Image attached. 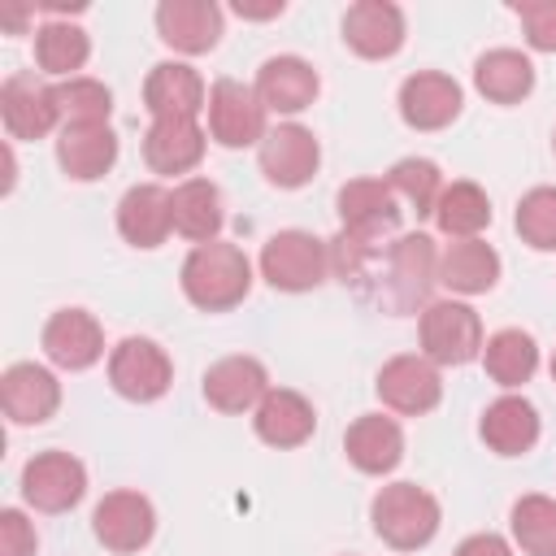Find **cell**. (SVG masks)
I'll use <instances>...</instances> for the list:
<instances>
[{
    "label": "cell",
    "instance_id": "obj_32",
    "mask_svg": "<svg viewBox=\"0 0 556 556\" xmlns=\"http://www.w3.org/2000/svg\"><path fill=\"white\" fill-rule=\"evenodd\" d=\"M87 56H91V39H87L83 26L65 22V17H52V22H43L35 30V65L43 74H52L61 83L65 78H78V70L87 65Z\"/></svg>",
    "mask_w": 556,
    "mask_h": 556
},
{
    "label": "cell",
    "instance_id": "obj_21",
    "mask_svg": "<svg viewBox=\"0 0 556 556\" xmlns=\"http://www.w3.org/2000/svg\"><path fill=\"white\" fill-rule=\"evenodd\" d=\"M256 96H261V104L269 109V113H304L313 100H317V91H321V78H317V70L304 61V56H269L261 70H256Z\"/></svg>",
    "mask_w": 556,
    "mask_h": 556
},
{
    "label": "cell",
    "instance_id": "obj_31",
    "mask_svg": "<svg viewBox=\"0 0 556 556\" xmlns=\"http://www.w3.org/2000/svg\"><path fill=\"white\" fill-rule=\"evenodd\" d=\"M482 369H486V378L500 382L504 391L530 382L534 369H539V343H534V334H526V330H517V326L495 330V334L482 343Z\"/></svg>",
    "mask_w": 556,
    "mask_h": 556
},
{
    "label": "cell",
    "instance_id": "obj_25",
    "mask_svg": "<svg viewBox=\"0 0 556 556\" xmlns=\"http://www.w3.org/2000/svg\"><path fill=\"white\" fill-rule=\"evenodd\" d=\"M539 408L526 400V395H500L482 408V421H478V434L482 443L495 452V456H526L534 443H539Z\"/></svg>",
    "mask_w": 556,
    "mask_h": 556
},
{
    "label": "cell",
    "instance_id": "obj_34",
    "mask_svg": "<svg viewBox=\"0 0 556 556\" xmlns=\"http://www.w3.org/2000/svg\"><path fill=\"white\" fill-rule=\"evenodd\" d=\"M508 530L526 556H556V500L521 495L508 513Z\"/></svg>",
    "mask_w": 556,
    "mask_h": 556
},
{
    "label": "cell",
    "instance_id": "obj_2",
    "mask_svg": "<svg viewBox=\"0 0 556 556\" xmlns=\"http://www.w3.org/2000/svg\"><path fill=\"white\" fill-rule=\"evenodd\" d=\"M374 534L395 552H417L439 534L443 508L439 500L417 482H387L369 504Z\"/></svg>",
    "mask_w": 556,
    "mask_h": 556
},
{
    "label": "cell",
    "instance_id": "obj_20",
    "mask_svg": "<svg viewBox=\"0 0 556 556\" xmlns=\"http://www.w3.org/2000/svg\"><path fill=\"white\" fill-rule=\"evenodd\" d=\"M204 104H208L204 78L187 61H161L143 78V109L152 113V122H161V117H200Z\"/></svg>",
    "mask_w": 556,
    "mask_h": 556
},
{
    "label": "cell",
    "instance_id": "obj_26",
    "mask_svg": "<svg viewBox=\"0 0 556 556\" xmlns=\"http://www.w3.org/2000/svg\"><path fill=\"white\" fill-rule=\"evenodd\" d=\"M343 452L348 460L369 473V478H382L391 473L400 460H404V430L395 417H382V413H361L348 434H343Z\"/></svg>",
    "mask_w": 556,
    "mask_h": 556
},
{
    "label": "cell",
    "instance_id": "obj_22",
    "mask_svg": "<svg viewBox=\"0 0 556 556\" xmlns=\"http://www.w3.org/2000/svg\"><path fill=\"white\" fill-rule=\"evenodd\" d=\"M208 130L195 117H161L143 135V161L152 174H187L204 161Z\"/></svg>",
    "mask_w": 556,
    "mask_h": 556
},
{
    "label": "cell",
    "instance_id": "obj_17",
    "mask_svg": "<svg viewBox=\"0 0 556 556\" xmlns=\"http://www.w3.org/2000/svg\"><path fill=\"white\" fill-rule=\"evenodd\" d=\"M404 9L391 0H356L343 13V43L365 61H387L404 48Z\"/></svg>",
    "mask_w": 556,
    "mask_h": 556
},
{
    "label": "cell",
    "instance_id": "obj_19",
    "mask_svg": "<svg viewBox=\"0 0 556 556\" xmlns=\"http://www.w3.org/2000/svg\"><path fill=\"white\" fill-rule=\"evenodd\" d=\"M156 35L174 52L200 56L222 39V9L213 0H161L156 4Z\"/></svg>",
    "mask_w": 556,
    "mask_h": 556
},
{
    "label": "cell",
    "instance_id": "obj_18",
    "mask_svg": "<svg viewBox=\"0 0 556 556\" xmlns=\"http://www.w3.org/2000/svg\"><path fill=\"white\" fill-rule=\"evenodd\" d=\"M269 395V369L256 356H222L204 369V400L217 413H248Z\"/></svg>",
    "mask_w": 556,
    "mask_h": 556
},
{
    "label": "cell",
    "instance_id": "obj_38",
    "mask_svg": "<svg viewBox=\"0 0 556 556\" xmlns=\"http://www.w3.org/2000/svg\"><path fill=\"white\" fill-rule=\"evenodd\" d=\"M513 13L534 52H556V0H517Z\"/></svg>",
    "mask_w": 556,
    "mask_h": 556
},
{
    "label": "cell",
    "instance_id": "obj_8",
    "mask_svg": "<svg viewBox=\"0 0 556 556\" xmlns=\"http://www.w3.org/2000/svg\"><path fill=\"white\" fill-rule=\"evenodd\" d=\"M378 400L391 408V413H404V417H421L430 413L439 400H443V378H439V365L417 356V352H404V356H391L382 369H378V382H374Z\"/></svg>",
    "mask_w": 556,
    "mask_h": 556
},
{
    "label": "cell",
    "instance_id": "obj_23",
    "mask_svg": "<svg viewBox=\"0 0 556 556\" xmlns=\"http://www.w3.org/2000/svg\"><path fill=\"white\" fill-rule=\"evenodd\" d=\"M174 230V213H169V187L161 182H135L122 200H117V235L130 248H161Z\"/></svg>",
    "mask_w": 556,
    "mask_h": 556
},
{
    "label": "cell",
    "instance_id": "obj_12",
    "mask_svg": "<svg viewBox=\"0 0 556 556\" xmlns=\"http://www.w3.org/2000/svg\"><path fill=\"white\" fill-rule=\"evenodd\" d=\"M91 530H96V539L109 552H122L126 556V552H139V547L152 543V534H156V508L139 491H109L96 504V513H91Z\"/></svg>",
    "mask_w": 556,
    "mask_h": 556
},
{
    "label": "cell",
    "instance_id": "obj_11",
    "mask_svg": "<svg viewBox=\"0 0 556 556\" xmlns=\"http://www.w3.org/2000/svg\"><path fill=\"white\" fill-rule=\"evenodd\" d=\"M387 282H382V300L391 308H413L430 282H439V256L434 243L426 235H400L395 243H387Z\"/></svg>",
    "mask_w": 556,
    "mask_h": 556
},
{
    "label": "cell",
    "instance_id": "obj_29",
    "mask_svg": "<svg viewBox=\"0 0 556 556\" xmlns=\"http://www.w3.org/2000/svg\"><path fill=\"white\" fill-rule=\"evenodd\" d=\"M439 282L452 295H482L500 282V252L482 239H452L439 256Z\"/></svg>",
    "mask_w": 556,
    "mask_h": 556
},
{
    "label": "cell",
    "instance_id": "obj_37",
    "mask_svg": "<svg viewBox=\"0 0 556 556\" xmlns=\"http://www.w3.org/2000/svg\"><path fill=\"white\" fill-rule=\"evenodd\" d=\"M517 235L534 252H556V187H530L517 200Z\"/></svg>",
    "mask_w": 556,
    "mask_h": 556
},
{
    "label": "cell",
    "instance_id": "obj_14",
    "mask_svg": "<svg viewBox=\"0 0 556 556\" xmlns=\"http://www.w3.org/2000/svg\"><path fill=\"white\" fill-rule=\"evenodd\" d=\"M39 343H43V356L56 369H70V374L91 369L104 356V330L87 308H56L43 321Z\"/></svg>",
    "mask_w": 556,
    "mask_h": 556
},
{
    "label": "cell",
    "instance_id": "obj_5",
    "mask_svg": "<svg viewBox=\"0 0 556 556\" xmlns=\"http://www.w3.org/2000/svg\"><path fill=\"white\" fill-rule=\"evenodd\" d=\"M109 382L122 400L130 404H152L169 391L174 382V361L165 356V348L156 339L143 334H126L113 352H109Z\"/></svg>",
    "mask_w": 556,
    "mask_h": 556
},
{
    "label": "cell",
    "instance_id": "obj_40",
    "mask_svg": "<svg viewBox=\"0 0 556 556\" xmlns=\"http://www.w3.org/2000/svg\"><path fill=\"white\" fill-rule=\"evenodd\" d=\"M452 556H513V543H508L504 534L482 530V534H469Z\"/></svg>",
    "mask_w": 556,
    "mask_h": 556
},
{
    "label": "cell",
    "instance_id": "obj_10",
    "mask_svg": "<svg viewBox=\"0 0 556 556\" xmlns=\"http://www.w3.org/2000/svg\"><path fill=\"white\" fill-rule=\"evenodd\" d=\"M334 204H339L343 235H352L361 243H387V235L400 226L395 191L382 178H352V182H343Z\"/></svg>",
    "mask_w": 556,
    "mask_h": 556
},
{
    "label": "cell",
    "instance_id": "obj_6",
    "mask_svg": "<svg viewBox=\"0 0 556 556\" xmlns=\"http://www.w3.org/2000/svg\"><path fill=\"white\" fill-rule=\"evenodd\" d=\"M208 135L222 143V148H261V139L269 135L265 130V104L256 96V87L239 83V78H217L208 87Z\"/></svg>",
    "mask_w": 556,
    "mask_h": 556
},
{
    "label": "cell",
    "instance_id": "obj_24",
    "mask_svg": "<svg viewBox=\"0 0 556 556\" xmlns=\"http://www.w3.org/2000/svg\"><path fill=\"white\" fill-rule=\"evenodd\" d=\"M252 430H256V439L269 443V447H300V443L313 439L317 413H313V404H308L300 391H291V387H269V395L252 408Z\"/></svg>",
    "mask_w": 556,
    "mask_h": 556
},
{
    "label": "cell",
    "instance_id": "obj_13",
    "mask_svg": "<svg viewBox=\"0 0 556 556\" xmlns=\"http://www.w3.org/2000/svg\"><path fill=\"white\" fill-rule=\"evenodd\" d=\"M0 117L9 139H43L52 126H61L56 87L39 83L35 74H9L0 87Z\"/></svg>",
    "mask_w": 556,
    "mask_h": 556
},
{
    "label": "cell",
    "instance_id": "obj_16",
    "mask_svg": "<svg viewBox=\"0 0 556 556\" xmlns=\"http://www.w3.org/2000/svg\"><path fill=\"white\" fill-rule=\"evenodd\" d=\"M0 404L13 426H39L61 408V382L48 365L17 361L0 378Z\"/></svg>",
    "mask_w": 556,
    "mask_h": 556
},
{
    "label": "cell",
    "instance_id": "obj_28",
    "mask_svg": "<svg viewBox=\"0 0 556 556\" xmlns=\"http://www.w3.org/2000/svg\"><path fill=\"white\" fill-rule=\"evenodd\" d=\"M169 213H174V230L191 243H213L222 235V191L208 178H182L169 191Z\"/></svg>",
    "mask_w": 556,
    "mask_h": 556
},
{
    "label": "cell",
    "instance_id": "obj_3",
    "mask_svg": "<svg viewBox=\"0 0 556 556\" xmlns=\"http://www.w3.org/2000/svg\"><path fill=\"white\" fill-rule=\"evenodd\" d=\"M330 269V248L308 230H278L261 248V278L274 291H313Z\"/></svg>",
    "mask_w": 556,
    "mask_h": 556
},
{
    "label": "cell",
    "instance_id": "obj_1",
    "mask_svg": "<svg viewBox=\"0 0 556 556\" xmlns=\"http://www.w3.org/2000/svg\"><path fill=\"white\" fill-rule=\"evenodd\" d=\"M182 295L204 308V313H226L235 304L248 300L252 291V261L243 248L226 243V239H213V243H195L182 261Z\"/></svg>",
    "mask_w": 556,
    "mask_h": 556
},
{
    "label": "cell",
    "instance_id": "obj_30",
    "mask_svg": "<svg viewBox=\"0 0 556 556\" xmlns=\"http://www.w3.org/2000/svg\"><path fill=\"white\" fill-rule=\"evenodd\" d=\"M473 87L491 104H517V100H526L534 91V65L517 48H491L473 65Z\"/></svg>",
    "mask_w": 556,
    "mask_h": 556
},
{
    "label": "cell",
    "instance_id": "obj_33",
    "mask_svg": "<svg viewBox=\"0 0 556 556\" xmlns=\"http://www.w3.org/2000/svg\"><path fill=\"white\" fill-rule=\"evenodd\" d=\"M434 222L447 239H478L491 226V200L478 182L456 178V182L443 187V195L434 204Z\"/></svg>",
    "mask_w": 556,
    "mask_h": 556
},
{
    "label": "cell",
    "instance_id": "obj_15",
    "mask_svg": "<svg viewBox=\"0 0 556 556\" xmlns=\"http://www.w3.org/2000/svg\"><path fill=\"white\" fill-rule=\"evenodd\" d=\"M465 91L456 78L439 74V70H417L400 83V117L413 130H443L460 117Z\"/></svg>",
    "mask_w": 556,
    "mask_h": 556
},
{
    "label": "cell",
    "instance_id": "obj_9",
    "mask_svg": "<svg viewBox=\"0 0 556 556\" xmlns=\"http://www.w3.org/2000/svg\"><path fill=\"white\" fill-rule=\"evenodd\" d=\"M87 495V469L70 452H39L22 465V500L39 513H65Z\"/></svg>",
    "mask_w": 556,
    "mask_h": 556
},
{
    "label": "cell",
    "instance_id": "obj_41",
    "mask_svg": "<svg viewBox=\"0 0 556 556\" xmlns=\"http://www.w3.org/2000/svg\"><path fill=\"white\" fill-rule=\"evenodd\" d=\"M22 22H26V9H9V13H4V26H9V30H17Z\"/></svg>",
    "mask_w": 556,
    "mask_h": 556
},
{
    "label": "cell",
    "instance_id": "obj_43",
    "mask_svg": "<svg viewBox=\"0 0 556 556\" xmlns=\"http://www.w3.org/2000/svg\"><path fill=\"white\" fill-rule=\"evenodd\" d=\"M552 152H556V130H552Z\"/></svg>",
    "mask_w": 556,
    "mask_h": 556
},
{
    "label": "cell",
    "instance_id": "obj_42",
    "mask_svg": "<svg viewBox=\"0 0 556 556\" xmlns=\"http://www.w3.org/2000/svg\"><path fill=\"white\" fill-rule=\"evenodd\" d=\"M552 382H556V352H552Z\"/></svg>",
    "mask_w": 556,
    "mask_h": 556
},
{
    "label": "cell",
    "instance_id": "obj_36",
    "mask_svg": "<svg viewBox=\"0 0 556 556\" xmlns=\"http://www.w3.org/2000/svg\"><path fill=\"white\" fill-rule=\"evenodd\" d=\"M387 187L400 195V200H408V208L417 213V217H434V204H439V195H443V174H439V165L434 161H426V156H404V161H395L391 165V174H387Z\"/></svg>",
    "mask_w": 556,
    "mask_h": 556
},
{
    "label": "cell",
    "instance_id": "obj_7",
    "mask_svg": "<svg viewBox=\"0 0 556 556\" xmlns=\"http://www.w3.org/2000/svg\"><path fill=\"white\" fill-rule=\"evenodd\" d=\"M256 161H261V174H265L269 187L295 191V187H304V182L317 174V165H321V143H317V135H313L308 126L282 122V126H274V130L261 139Z\"/></svg>",
    "mask_w": 556,
    "mask_h": 556
},
{
    "label": "cell",
    "instance_id": "obj_35",
    "mask_svg": "<svg viewBox=\"0 0 556 556\" xmlns=\"http://www.w3.org/2000/svg\"><path fill=\"white\" fill-rule=\"evenodd\" d=\"M56 109H61V126H109L113 91L100 78L78 74L56 83Z\"/></svg>",
    "mask_w": 556,
    "mask_h": 556
},
{
    "label": "cell",
    "instance_id": "obj_39",
    "mask_svg": "<svg viewBox=\"0 0 556 556\" xmlns=\"http://www.w3.org/2000/svg\"><path fill=\"white\" fill-rule=\"evenodd\" d=\"M35 547H39V534L26 521V513L4 508L0 513V556H35Z\"/></svg>",
    "mask_w": 556,
    "mask_h": 556
},
{
    "label": "cell",
    "instance_id": "obj_4",
    "mask_svg": "<svg viewBox=\"0 0 556 556\" xmlns=\"http://www.w3.org/2000/svg\"><path fill=\"white\" fill-rule=\"evenodd\" d=\"M421 356L434 365H469L482 356V321L465 300H434L421 308Z\"/></svg>",
    "mask_w": 556,
    "mask_h": 556
},
{
    "label": "cell",
    "instance_id": "obj_27",
    "mask_svg": "<svg viewBox=\"0 0 556 556\" xmlns=\"http://www.w3.org/2000/svg\"><path fill=\"white\" fill-rule=\"evenodd\" d=\"M117 161V135L113 126H61L56 139V165L74 182H96Z\"/></svg>",
    "mask_w": 556,
    "mask_h": 556
}]
</instances>
